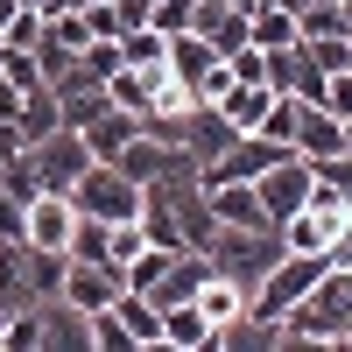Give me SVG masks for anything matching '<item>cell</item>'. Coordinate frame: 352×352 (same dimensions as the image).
<instances>
[{"label": "cell", "mask_w": 352, "mask_h": 352, "mask_svg": "<svg viewBox=\"0 0 352 352\" xmlns=\"http://www.w3.org/2000/svg\"><path fill=\"white\" fill-rule=\"evenodd\" d=\"M275 331L282 345H345L352 338V268H324L275 317Z\"/></svg>", "instance_id": "cell-1"}, {"label": "cell", "mask_w": 352, "mask_h": 352, "mask_svg": "<svg viewBox=\"0 0 352 352\" xmlns=\"http://www.w3.org/2000/svg\"><path fill=\"white\" fill-rule=\"evenodd\" d=\"M78 134H85V148H92V162H113V155H120V148H127V141L141 134V120H134V113H127V106H99V113H92V120H85V127H78Z\"/></svg>", "instance_id": "cell-13"}, {"label": "cell", "mask_w": 352, "mask_h": 352, "mask_svg": "<svg viewBox=\"0 0 352 352\" xmlns=\"http://www.w3.org/2000/svg\"><path fill=\"white\" fill-rule=\"evenodd\" d=\"M289 148H296L303 162L331 155V148H345V120H338V113H324V106H310V99H303V113H296V134H289Z\"/></svg>", "instance_id": "cell-14"}, {"label": "cell", "mask_w": 352, "mask_h": 352, "mask_svg": "<svg viewBox=\"0 0 352 352\" xmlns=\"http://www.w3.org/2000/svg\"><path fill=\"white\" fill-rule=\"evenodd\" d=\"M247 43H254V50L296 43V14H289V8H247Z\"/></svg>", "instance_id": "cell-21"}, {"label": "cell", "mask_w": 352, "mask_h": 352, "mask_svg": "<svg viewBox=\"0 0 352 352\" xmlns=\"http://www.w3.org/2000/svg\"><path fill=\"white\" fill-rule=\"evenodd\" d=\"M212 338H219V324L197 303H169L162 310V345H176V352H212Z\"/></svg>", "instance_id": "cell-16"}, {"label": "cell", "mask_w": 352, "mask_h": 352, "mask_svg": "<svg viewBox=\"0 0 352 352\" xmlns=\"http://www.w3.org/2000/svg\"><path fill=\"white\" fill-rule=\"evenodd\" d=\"M21 155H28V169H36L43 190H64V197H71V184L85 176V162H92V148H85L78 127H50L43 141H28Z\"/></svg>", "instance_id": "cell-5"}, {"label": "cell", "mask_w": 352, "mask_h": 352, "mask_svg": "<svg viewBox=\"0 0 352 352\" xmlns=\"http://www.w3.org/2000/svg\"><path fill=\"white\" fill-rule=\"evenodd\" d=\"M14 127H21V141H43L50 127H64V113H56V92H50V85H28V92H21Z\"/></svg>", "instance_id": "cell-19"}, {"label": "cell", "mask_w": 352, "mask_h": 352, "mask_svg": "<svg viewBox=\"0 0 352 352\" xmlns=\"http://www.w3.org/2000/svg\"><path fill=\"white\" fill-rule=\"evenodd\" d=\"M71 226H78V204H71L64 190H36V197H28V212H21V240L71 254Z\"/></svg>", "instance_id": "cell-7"}, {"label": "cell", "mask_w": 352, "mask_h": 352, "mask_svg": "<svg viewBox=\"0 0 352 352\" xmlns=\"http://www.w3.org/2000/svg\"><path fill=\"white\" fill-rule=\"evenodd\" d=\"M120 268H113V261H78L71 254V268H64V289H56V296H64V303H78L85 317H92V310H106L113 296H120Z\"/></svg>", "instance_id": "cell-8"}, {"label": "cell", "mask_w": 352, "mask_h": 352, "mask_svg": "<svg viewBox=\"0 0 352 352\" xmlns=\"http://www.w3.org/2000/svg\"><path fill=\"white\" fill-rule=\"evenodd\" d=\"M296 43L310 50L317 71H345V64H352V36H296Z\"/></svg>", "instance_id": "cell-24"}, {"label": "cell", "mask_w": 352, "mask_h": 352, "mask_svg": "<svg viewBox=\"0 0 352 352\" xmlns=\"http://www.w3.org/2000/svg\"><path fill=\"white\" fill-rule=\"evenodd\" d=\"M268 99H275V85H261V78H232L212 106H219L240 134H254V127H261V113H268Z\"/></svg>", "instance_id": "cell-15"}, {"label": "cell", "mask_w": 352, "mask_h": 352, "mask_svg": "<svg viewBox=\"0 0 352 352\" xmlns=\"http://www.w3.org/2000/svg\"><path fill=\"white\" fill-rule=\"evenodd\" d=\"M204 204H212L219 226H268V212H261L254 184H204Z\"/></svg>", "instance_id": "cell-17"}, {"label": "cell", "mask_w": 352, "mask_h": 352, "mask_svg": "<svg viewBox=\"0 0 352 352\" xmlns=\"http://www.w3.org/2000/svg\"><path fill=\"white\" fill-rule=\"evenodd\" d=\"M134 338H127V324L113 310H92V352H127Z\"/></svg>", "instance_id": "cell-26"}, {"label": "cell", "mask_w": 352, "mask_h": 352, "mask_svg": "<svg viewBox=\"0 0 352 352\" xmlns=\"http://www.w3.org/2000/svg\"><path fill=\"white\" fill-rule=\"evenodd\" d=\"M345 219H352V204H345L338 190H324V184H310V197H303L275 232H282V247H289V254H324V247L338 240V226H345Z\"/></svg>", "instance_id": "cell-3"}, {"label": "cell", "mask_w": 352, "mask_h": 352, "mask_svg": "<svg viewBox=\"0 0 352 352\" xmlns=\"http://www.w3.org/2000/svg\"><path fill=\"white\" fill-rule=\"evenodd\" d=\"M50 92H56V113H64V127H85L99 106H113V99H106V78H92L85 64L56 71V78H50Z\"/></svg>", "instance_id": "cell-10"}, {"label": "cell", "mask_w": 352, "mask_h": 352, "mask_svg": "<svg viewBox=\"0 0 352 352\" xmlns=\"http://www.w3.org/2000/svg\"><path fill=\"white\" fill-rule=\"evenodd\" d=\"M310 176H317L324 190H338V197L352 204V148H331V155H317V162H310Z\"/></svg>", "instance_id": "cell-23"}, {"label": "cell", "mask_w": 352, "mask_h": 352, "mask_svg": "<svg viewBox=\"0 0 352 352\" xmlns=\"http://www.w3.org/2000/svg\"><path fill=\"white\" fill-rule=\"evenodd\" d=\"M36 324H43V345L36 352H92V317L64 296H43L36 303Z\"/></svg>", "instance_id": "cell-9"}, {"label": "cell", "mask_w": 352, "mask_h": 352, "mask_svg": "<svg viewBox=\"0 0 352 352\" xmlns=\"http://www.w3.org/2000/svg\"><path fill=\"white\" fill-rule=\"evenodd\" d=\"M64 268H71L64 247H28V282H36V296H56V289H64Z\"/></svg>", "instance_id": "cell-22"}, {"label": "cell", "mask_w": 352, "mask_h": 352, "mask_svg": "<svg viewBox=\"0 0 352 352\" xmlns=\"http://www.w3.org/2000/svg\"><path fill=\"white\" fill-rule=\"evenodd\" d=\"M8 21H14V0H0V36H8Z\"/></svg>", "instance_id": "cell-30"}, {"label": "cell", "mask_w": 352, "mask_h": 352, "mask_svg": "<svg viewBox=\"0 0 352 352\" xmlns=\"http://www.w3.org/2000/svg\"><path fill=\"white\" fill-rule=\"evenodd\" d=\"M106 310L127 324V338H134V345H162V310H155L148 296H141V289H120V296H113Z\"/></svg>", "instance_id": "cell-18"}, {"label": "cell", "mask_w": 352, "mask_h": 352, "mask_svg": "<svg viewBox=\"0 0 352 352\" xmlns=\"http://www.w3.org/2000/svg\"><path fill=\"white\" fill-rule=\"evenodd\" d=\"M232 134H240V127H232V120H226V113H219L212 99H197V106L184 113V127H176V141H184V148L197 155V176H204V162H212V155L226 148Z\"/></svg>", "instance_id": "cell-11"}, {"label": "cell", "mask_w": 352, "mask_h": 352, "mask_svg": "<svg viewBox=\"0 0 352 352\" xmlns=\"http://www.w3.org/2000/svg\"><path fill=\"white\" fill-rule=\"evenodd\" d=\"M71 204H78L85 219L120 226V219H134V212H141V184H134V176H120L113 162H85V176L71 184Z\"/></svg>", "instance_id": "cell-4"}, {"label": "cell", "mask_w": 352, "mask_h": 352, "mask_svg": "<svg viewBox=\"0 0 352 352\" xmlns=\"http://www.w3.org/2000/svg\"><path fill=\"white\" fill-rule=\"evenodd\" d=\"M345 345H352V338H345Z\"/></svg>", "instance_id": "cell-34"}, {"label": "cell", "mask_w": 352, "mask_h": 352, "mask_svg": "<svg viewBox=\"0 0 352 352\" xmlns=\"http://www.w3.org/2000/svg\"><path fill=\"white\" fill-rule=\"evenodd\" d=\"M190 303L212 317V324H226V317H240V310H247V289H240V282H226V275H204Z\"/></svg>", "instance_id": "cell-20"}, {"label": "cell", "mask_w": 352, "mask_h": 352, "mask_svg": "<svg viewBox=\"0 0 352 352\" xmlns=\"http://www.w3.org/2000/svg\"><path fill=\"white\" fill-rule=\"evenodd\" d=\"M14 113H21V85L0 78V120H14Z\"/></svg>", "instance_id": "cell-29"}, {"label": "cell", "mask_w": 352, "mask_h": 352, "mask_svg": "<svg viewBox=\"0 0 352 352\" xmlns=\"http://www.w3.org/2000/svg\"><path fill=\"white\" fill-rule=\"evenodd\" d=\"M36 36H43V14H36V8H14V21H8V36H0V50H28Z\"/></svg>", "instance_id": "cell-27"}, {"label": "cell", "mask_w": 352, "mask_h": 352, "mask_svg": "<svg viewBox=\"0 0 352 352\" xmlns=\"http://www.w3.org/2000/svg\"><path fill=\"white\" fill-rule=\"evenodd\" d=\"M310 184H317V176H310L303 155H282V162L261 169V176H254V197H261V212H268V226H282L289 212H296V204L310 197Z\"/></svg>", "instance_id": "cell-6"}, {"label": "cell", "mask_w": 352, "mask_h": 352, "mask_svg": "<svg viewBox=\"0 0 352 352\" xmlns=\"http://www.w3.org/2000/svg\"><path fill=\"white\" fill-rule=\"evenodd\" d=\"M282 254H289V247H282V232H275V226H219V232H212V247H204L212 275L240 282L247 296L261 289V275H268Z\"/></svg>", "instance_id": "cell-2"}, {"label": "cell", "mask_w": 352, "mask_h": 352, "mask_svg": "<svg viewBox=\"0 0 352 352\" xmlns=\"http://www.w3.org/2000/svg\"><path fill=\"white\" fill-rule=\"evenodd\" d=\"M162 64H169L176 78H184V85H190V99H197V85H204V78H212V71L226 64V56H219L212 43H204V36H197V28H184V36H169V43H162Z\"/></svg>", "instance_id": "cell-12"}, {"label": "cell", "mask_w": 352, "mask_h": 352, "mask_svg": "<svg viewBox=\"0 0 352 352\" xmlns=\"http://www.w3.org/2000/svg\"><path fill=\"white\" fill-rule=\"evenodd\" d=\"M21 212H28V204L14 190H0V240H21Z\"/></svg>", "instance_id": "cell-28"}, {"label": "cell", "mask_w": 352, "mask_h": 352, "mask_svg": "<svg viewBox=\"0 0 352 352\" xmlns=\"http://www.w3.org/2000/svg\"><path fill=\"white\" fill-rule=\"evenodd\" d=\"M0 324H8V303H0Z\"/></svg>", "instance_id": "cell-33"}, {"label": "cell", "mask_w": 352, "mask_h": 352, "mask_svg": "<svg viewBox=\"0 0 352 352\" xmlns=\"http://www.w3.org/2000/svg\"><path fill=\"white\" fill-rule=\"evenodd\" d=\"M338 21H345V28H352V0H338Z\"/></svg>", "instance_id": "cell-31"}, {"label": "cell", "mask_w": 352, "mask_h": 352, "mask_svg": "<svg viewBox=\"0 0 352 352\" xmlns=\"http://www.w3.org/2000/svg\"><path fill=\"white\" fill-rule=\"evenodd\" d=\"M0 190H14L21 204H28V197L43 190V184H36V169H28V155H21V148H14V155H0Z\"/></svg>", "instance_id": "cell-25"}, {"label": "cell", "mask_w": 352, "mask_h": 352, "mask_svg": "<svg viewBox=\"0 0 352 352\" xmlns=\"http://www.w3.org/2000/svg\"><path fill=\"white\" fill-rule=\"evenodd\" d=\"M345 148H352V113H345Z\"/></svg>", "instance_id": "cell-32"}]
</instances>
